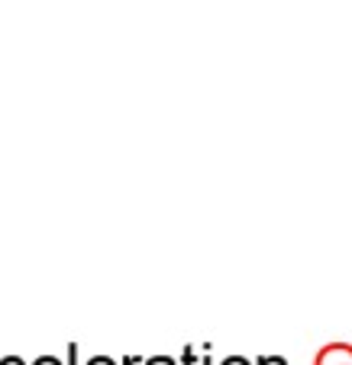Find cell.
Masks as SVG:
<instances>
[{"instance_id": "obj_2", "label": "cell", "mask_w": 352, "mask_h": 365, "mask_svg": "<svg viewBox=\"0 0 352 365\" xmlns=\"http://www.w3.org/2000/svg\"><path fill=\"white\" fill-rule=\"evenodd\" d=\"M88 365H117V362H113V359H107V356H94Z\"/></svg>"}, {"instance_id": "obj_6", "label": "cell", "mask_w": 352, "mask_h": 365, "mask_svg": "<svg viewBox=\"0 0 352 365\" xmlns=\"http://www.w3.org/2000/svg\"><path fill=\"white\" fill-rule=\"evenodd\" d=\"M152 365H172V362H168V359H155Z\"/></svg>"}, {"instance_id": "obj_1", "label": "cell", "mask_w": 352, "mask_h": 365, "mask_svg": "<svg viewBox=\"0 0 352 365\" xmlns=\"http://www.w3.org/2000/svg\"><path fill=\"white\" fill-rule=\"evenodd\" d=\"M36 365H62V362H58L56 356H39L36 359Z\"/></svg>"}, {"instance_id": "obj_4", "label": "cell", "mask_w": 352, "mask_h": 365, "mask_svg": "<svg viewBox=\"0 0 352 365\" xmlns=\"http://www.w3.org/2000/svg\"><path fill=\"white\" fill-rule=\"evenodd\" d=\"M68 365H78V349H75V346L68 349Z\"/></svg>"}, {"instance_id": "obj_5", "label": "cell", "mask_w": 352, "mask_h": 365, "mask_svg": "<svg viewBox=\"0 0 352 365\" xmlns=\"http://www.w3.org/2000/svg\"><path fill=\"white\" fill-rule=\"evenodd\" d=\"M223 365H249V362H242V359H227Z\"/></svg>"}, {"instance_id": "obj_3", "label": "cell", "mask_w": 352, "mask_h": 365, "mask_svg": "<svg viewBox=\"0 0 352 365\" xmlns=\"http://www.w3.org/2000/svg\"><path fill=\"white\" fill-rule=\"evenodd\" d=\"M0 365H26V362L20 356H7V359H0Z\"/></svg>"}]
</instances>
